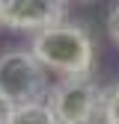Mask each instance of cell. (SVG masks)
<instances>
[{
    "instance_id": "1",
    "label": "cell",
    "mask_w": 119,
    "mask_h": 124,
    "mask_svg": "<svg viewBox=\"0 0 119 124\" xmlns=\"http://www.w3.org/2000/svg\"><path fill=\"white\" fill-rule=\"evenodd\" d=\"M30 50L57 77H92L95 41L89 36V30L80 24L63 21L57 27L42 30V33H33L30 36Z\"/></svg>"
},
{
    "instance_id": "2",
    "label": "cell",
    "mask_w": 119,
    "mask_h": 124,
    "mask_svg": "<svg viewBox=\"0 0 119 124\" xmlns=\"http://www.w3.org/2000/svg\"><path fill=\"white\" fill-rule=\"evenodd\" d=\"M0 92L15 106L45 101L51 92V71L30 47L6 50L0 56Z\"/></svg>"
},
{
    "instance_id": "5",
    "label": "cell",
    "mask_w": 119,
    "mask_h": 124,
    "mask_svg": "<svg viewBox=\"0 0 119 124\" xmlns=\"http://www.w3.org/2000/svg\"><path fill=\"white\" fill-rule=\"evenodd\" d=\"M9 124H60V121L54 118V112L48 109V103H45V101H36V103L15 106Z\"/></svg>"
},
{
    "instance_id": "8",
    "label": "cell",
    "mask_w": 119,
    "mask_h": 124,
    "mask_svg": "<svg viewBox=\"0 0 119 124\" xmlns=\"http://www.w3.org/2000/svg\"><path fill=\"white\" fill-rule=\"evenodd\" d=\"M12 109H15V103L0 92V124H9V118H12Z\"/></svg>"
},
{
    "instance_id": "3",
    "label": "cell",
    "mask_w": 119,
    "mask_h": 124,
    "mask_svg": "<svg viewBox=\"0 0 119 124\" xmlns=\"http://www.w3.org/2000/svg\"><path fill=\"white\" fill-rule=\"evenodd\" d=\"M104 89L92 77H57L45 103L60 124H98Z\"/></svg>"
},
{
    "instance_id": "4",
    "label": "cell",
    "mask_w": 119,
    "mask_h": 124,
    "mask_svg": "<svg viewBox=\"0 0 119 124\" xmlns=\"http://www.w3.org/2000/svg\"><path fill=\"white\" fill-rule=\"evenodd\" d=\"M69 0H0V27L15 33H42L63 24Z\"/></svg>"
},
{
    "instance_id": "7",
    "label": "cell",
    "mask_w": 119,
    "mask_h": 124,
    "mask_svg": "<svg viewBox=\"0 0 119 124\" xmlns=\"http://www.w3.org/2000/svg\"><path fill=\"white\" fill-rule=\"evenodd\" d=\"M104 27H107V36H110V41L119 47V0L110 6V12H107V21H104Z\"/></svg>"
},
{
    "instance_id": "6",
    "label": "cell",
    "mask_w": 119,
    "mask_h": 124,
    "mask_svg": "<svg viewBox=\"0 0 119 124\" xmlns=\"http://www.w3.org/2000/svg\"><path fill=\"white\" fill-rule=\"evenodd\" d=\"M101 124H119V80L104 86L101 95Z\"/></svg>"
}]
</instances>
